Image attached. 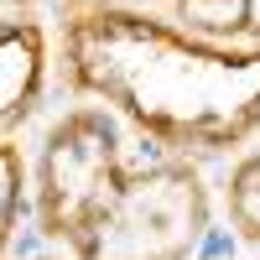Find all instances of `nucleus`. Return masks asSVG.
<instances>
[{"label":"nucleus","instance_id":"obj_1","mask_svg":"<svg viewBox=\"0 0 260 260\" xmlns=\"http://www.w3.org/2000/svg\"><path fill=\"white\" fill-rule=\"evenodd\" d=\"M68 78L177 146H229L260 125V47H213L110 0L62 6Z\"/></svg>","mask_w":260,"mask_h":260},{"label":"nucleus","instance_id":"obj_2","mask_svg":"<svg viewBox=\"0 0 260 260\" xmlns=\"http://www.w3.org/2000/svg\"><path fill=\"white\" fill-rule=\"evenodd\" d=\"M37 219L78 260H187L208 229V192L182 161L125 156L110 115H68L37 161Z\"/></svg>","mask_w":260,"mask_h":260},{"label":"nucleus","instance_id":"obj_3","mask_svg":"<svg viewBox=\"0 0 260 260\" xmlns=\"http://www.w3.org/2000/svg\"><path fill=\"white\" fill-rule=\"evenodd\" d=\"M42 62H47V37L31 21L0 26V125H16L31 110L42 89Z\"/></svg>","mask_w":260,"mask_h":260},{"label":"nucleus","instance_id":"obj_4","mask_svg":"<svg viewBox=\"0 0 260 260\" xmlns=\"http://www.w3.org/2000/svg\"><path fill=\"white\" fill-rule=\"evenodd\" d=\"M177 16L208 37H260V0H177Z\"/></svg>","mask_w":260,"mask_h":260},{"label":"nucleus","instance_id":"obj_5","mask_svg":"<svg viewBox=\"0 0 260 260\" xmlns=\"http://www.w3.org/2000/svg\"><path fill=\"white\" fill-rule=\"evenodd\" d=\"M229 213H234V229L250 245H260V151L245 156L240 172L229 177Z\"/></svg>","mask_w":260,"mask_h":260},{"label":"nucleus","instance_id":"obj_6","mask_svg":"<svg viewBox=\"0 0 260 260\" xmlns=\"http://www.w3.org/2000/svg\"><path fill=\"white\" fill-rule=\"evenodd\" d=\"M16 203H21V156L11 146H0V250L16 229Z\"/></svg>","mask_w":260,"mask_h":260},{"label":"nucleus","instance_id":"obj_7","mask_svg":"<svg viewBox=\"0 0 260 260\" xmlns=\"http://www.w3.org/2000/svg\"><path fill=\"white\" fill-rule=\"evenodd\" d=\"M6 6H26V0H6Z\"/></svg>","mask_w":260,"mask_h":260},{"label":"nucleus","instance_id":"obj_8","mask_svg":"<svg viewBox=\"0 0 260 260\" xmlns=\"http://www.w3.org/2000/svg\"><path fill=\"white\" fill-rule=\"evenodd\" d=\"M37 260H47V255H37Z\"/></svg>","mask_w":260,"mask_h":260}]
</instances>
